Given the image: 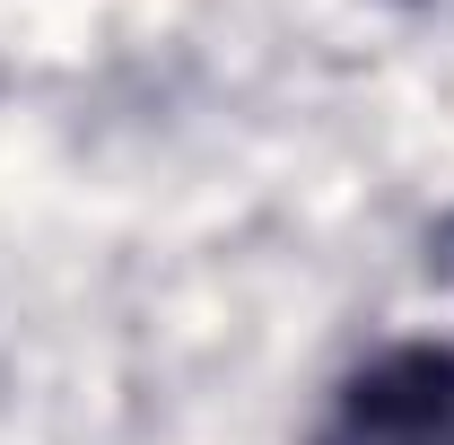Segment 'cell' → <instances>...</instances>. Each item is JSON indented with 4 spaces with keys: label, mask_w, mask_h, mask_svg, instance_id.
<instances>
[{
    "label": "cell",
    "mask_w": 454,
    "mask_h": 445,
    "mask_svg": "<svg viewBox=\"0 0 454 445\" xmlns=\"http://www.w3.org/2000/svg\"><path fill=\"white\" fill-rule=\"evenodd\" d=\"M315 445H454V349H385L358 367Z\"/></svg>",
    "instance_id": "1"
}]
</instances>
